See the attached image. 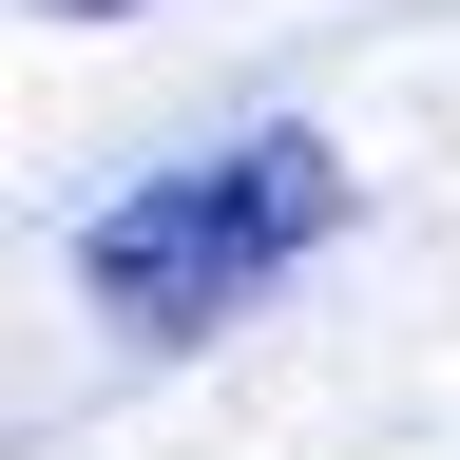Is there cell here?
Segmentation results:
<instances>
[{
    "label": "cell",
    "mask_w": 460,
    "mask_h": 460,
    "mask_svg": "<svg viewBox=\"0 0 460 460\" xmlns=\"http://www.w3.org/2000/svg\"><path fill=\"white\" fill-rule=\"evenodd\" d=\"M326 230H345V154L269 115V135H211V154L135 172V192L77 230V288H96L135 345H172V326H230L269 269H307Z\"/></svg>",
    "instance_id": "1"
},
{
    "label": "cell",
    "mask_w": 460,
    "mask_h": 460,
    "mask_svg": "<svg viewBox=\"0 0 460 460\" xmlns=\"http://www.w3.org/2000/svg\"><path fill=\"white\" fill-rule=\"evenodd\" d=\"M39 20H135V0H39Z\"/></svg>",
    "instance_id": "2"
}]
</instances>
